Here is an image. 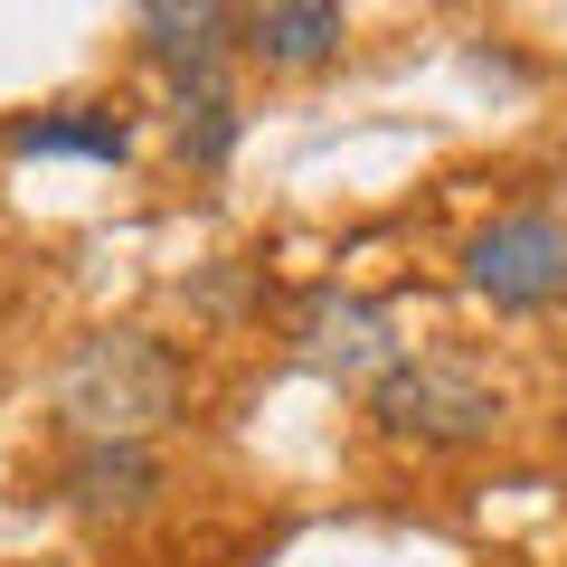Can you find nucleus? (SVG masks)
I'll return each instance as SVG.
<instances>
[{"label": "nucleus", "instance_id": "1", "mask_svg": "<svg viewBox=\"0 0 567 567\" xmlns=\"http://www.w3.org/2000/svg\"><path fill=\"white\" fill-rule=\"evenodd\" d=\"M58 406H66V425H85V445H142L181 406V360L152 331H95L66 360Z\"/></svg>", "mask_w": 567, "mask_h": 567}, {"label": "nucleus", "instance_id": "2", "mask_svg": "<svg viewBox=\"0 0 567 567\" xmlns=\"http://www.w3.org/2000/svg\"><path fill=\"white\" fill-rule=\"evenodd\" d=\"M369 416L406 445H483L502 425V398H492L473 369H445V360H398L379 388H369Z\"/></svg>", "mask_w": 567, "mask_h": 567}, {"label": "nucleus", "instance_id": "3", "mask_svg": "<svg viewBox=\"0 0 567 567\" xmlns=\"http://www.w3.org/2000/svg\"><path fill=\"white\" fill-rule=\"evenodd\" d=\"M473 293L502 312H539L567 293V218H548V208H520V218H492L483 237H473L464 256Z\"/></svg>", "mask_w": 567, "mask_h": 567}, {"label": "nucleus", "instance_id": "4", "mask_svg": "<svg viewBox=\"0 0 567 567\" xmlns=\"http://www.w3.org/2000/svg\"><path fill=\"white\" fill-rule=\"evenodd\" d=\"M293 350H303V369H322V379H369L379 388L388 369H398V322H388L379 303H360V293H341V284H322V293L293 303Z\"/></svg>", "mask_w": 567, "mask_h": 567}, {"label": "nucleus", "instance_id": "5", "mask_svg": "<svg viewBox=\"0 0 567 567\" xmlns=\"http://www.w3.org/2000/svg\"><path fill=\"white\" fill-rule=\"evenodd\" d=\"M133 29H142V58L181 85V104L227 95L218 76H227V29H237V10H218V0H152Z\"/></svg>", "mask_w": 567, "mask_h": 567}, {"label": "nucleus", "instance_id": "6", "mask_svg": "<svg viewBox=\"0 0 567 567\" xmlns=\"http://www.w3.org/2000/svg\"><path fill=\"white\" fill-rule=\"evenodd\" d=\"M66 511H85V520H133V511L162 502V454L152 445H76L58 473Z\"/></svg>", "mask_w": 567, "mask_h": 567}, {"label": "nucleus", "instance_id": "7", "mask_svg": "<svg viewBox=\"0 0 567 567\" xmlns=\"http://www.w3.org/2000/svg\"><path fill=\"white\" fill-rule=\"evenodd\" d=\"M237 29H246V58H265V66H322L331 48L350 39V20L331 0H265Z\"/></svg>", "mask_w": 567, "mask_h": 567}, {"label": "nucleus", "instance_id": "8", "mask_svg": "<svg viewBox=\"0 0 567 567\" xmlns=\"http://www.w3.org/2000/svg\"><path fill=\"white\" fill-rule=\"evenodd\" d=\"M10 152H66V162H123L133 152V123L104 114V104H66V114H39V123H10Z\"/></svg>", "mask_w": 567, "mask_h": 567}, {"label": "nucleus", "instance_id": "9", "mask_svg": "<svg viewBox=\"0 0 567 567\" xmlns=\"http://www.w3.org/2000/svg\"><path fill=\"white\" fill-rule=\"evenodd\" d=\"M171 142H181L189 171H227V152H237V104L227 95H189L181 123H171Z\"/></svg>", "mask_w": 567, "mask_h": 567}]
</instances>
